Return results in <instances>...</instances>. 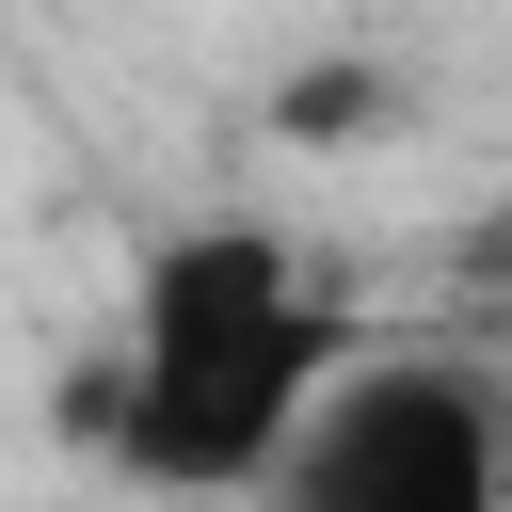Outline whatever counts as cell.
I'll return each mask as SVG.
<instances>
[{"mask_svg":"<svg viewBox=\"0 0 512 512\" xmlns=\"http://www.w3.org/2000/svg\"><path fill=\"white\" fill-rule=\"evenodd\" d=\"M336 368H352V320L320 304L304 240H272V224H176L128 272L112 352L80 368V432L144 496H256Z\"/></svg>","mask_w":512,"mask_h":512,"instance_id":"cell-1","label":"cell"},{"mask_svg":"<svg viewBox=\"0 0 512 512\" xmlns=\"http://www.w3.org/2000/svg\"><path fill=\"white\" fill-rule=\"evenodd\" d=\"M496 432L512 400L448 352H352L304 432L272 448L256 512H496Z\"/></svg>","mask_w":512,"mask_h":512,"instance_id":"cell-2","label":"cell"},{"mask_svg":"<svg viewBox=\"0 0 512 512\" xmlns=\"http://www.w3.org/2000/svg\"><path fill=\"white\" fill-rule=\"evenodd\" d=\"M496 512H512V432H496Z\"/></svg>","mask_w":512,"mask_h":512,"instance_id":"cell-3","label":"cell"}]
</instances>
